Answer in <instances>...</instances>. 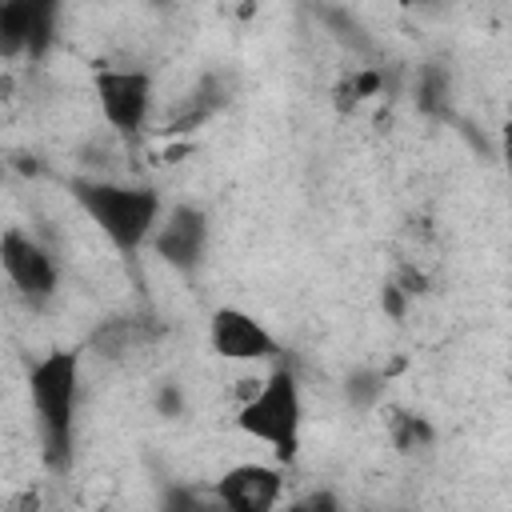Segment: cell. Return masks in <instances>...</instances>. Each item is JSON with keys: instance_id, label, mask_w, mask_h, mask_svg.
<instances>
[{"instance_id": "7", "label": "cell", "mask_w": 512, "mask_h": 512, "mask_svg": "<svg viewBox=\"0 0 512 512\" xmlns=\"http://www.w3.org/2000/svg\"><path fill=\"white\" fill-rule=\"evenodd\" d=\"M208 340L224 360H272L280 352L276 336L244 308H216L208 320Z\"/></svg>"}, {"instance_id": "18", "label": "cell", "mask_w": 512, "mask_h": 512, "mask_svg": "<svg viewBox=\"0 0 512 512\" xmlns=\"http://www.w3.org/2000/svg\"><path fill=\"white\" fill-rule=\"evenodd\" d=\"M12 512H40V496L32 488H24L16 500H12Z\"/></svg>"}, {"instance_id": "10", "label": "cell", "mask_w": 512, "mask_h": 512, "mask_svg": "<svg viewBox=\"0 0 512 512\" xmlns=\"http://www.w3.org/2000/svg\"><path fill=\"white\" fill-rule=\"evenodd\" d=\"M388 436H392L396 452H424V448L436 444V428H432L424 416L400 412V408L388 412Z\"/></svg>"}, {"instance_id": "13", "label": "cell", "mask_w": 512, "mask_h": 512, "mask_svg": "<svg viewBox=\"0 0 512 512\" xmlns=\"http://www.w3.org/2000/svg\"><path fill=\"white\" fill-rule=\"evenodd\" d=\"M384 384H388V372H380V368H356L344 380V396H348L352 408H372L380 400Z\"/></svg>"}, {"instance_id": "5", "label": "cell", "mask_w": 512, "mask_h": 512, "mask_svg": "<svg viewBox=\"0 0 512 512\" xmlns=\"http://www.w3.org/2000/svg\"><path fill=\"white\" fill-rule=\"evenodd\" d=\"M0 268L12 280V288L20 296H28L32 304H40V300H48L56 292V264H52V256L44 252L40 240H32L20 228H8L0 236Z\"/></svg>"}, {"instance_id": "14", "label": "cell", "mask_w": 512, "mask_h": 512, "mask_svg": "<svg viewBox=\"0 0 512 512\" xmlns=\"http://www.w3.org/2000/svg\"><path fill=\"white\" fill-rule=\"evenodd\" d=\"M380 72L376 68H364V72H352V76H344L340 84H336V108L340 112H348V108H356L364 96H372L376 88H380Z\"/></svg>"}, {"instance_id": "19", "label": "cell", "mask_w": 512, "mask_h": 512, "mask_svg": "<svg viewBox=\"0 0 512 512\" xmlns=\"http://www.w3.org/2000/svg\"><path fill=\"white\" fill-rule=\"evenodd\" d=\"M220 512H224V508H220Z\"/></svg>"}, {"instance_id": "17", "label": "cell", "mask_w": 512, "mask_h": 512, "mask_svg": "<svg viewBox=\"0 0 512 512\" xmlns=\"http://www.w3.org/2000/svg\"><path fill=\"white\" fill-rule=\"evenodd\" d=\"M380 300H384L388 316H396V320H400V316H404V308H408V296H404L396 284H384V296H380Z\"/></svg>"}, {"instance_id": "12", "label": "cell", "mask_w": 512, "mask_h": 512, "mask_svg": "<svg viewBox=\"0 0 512 512\" xmlns=\"http://www.w3.org/2000/svg\"><path fill=\"white\" fill-rule=\"evenodd\" d=\"M448 72L440 68V64H424V72H420V84H416V104H420V112H428V116H444L448 112Z\"/></svg>"}, {"instance_id": "9", "label": "cell", "mask_w": 512, "mask_h": 512, "mask_svg": "<svg viewBox=\"0 0 512 512\" xmlns=\"http://www.w3.org/2000/svg\"><path fill=\"white\" fill-rule=\"evenodd\" d=\"M28 20H32V0L0 4V60H16L28 52Z\"/></svg>"}, {"instance_id": "15", "label": "cell", "mask_w": 512, "mask_h": 512, "mask_svg": "<svg viewBox=\"0 0 512 512\" xmlns=\"http://www.w3.org/2000/svg\"><path fill=\"white\" fill-rule=\"evenodd\" d=\"M160 512H220V504H212V500H204L200 492H192V488L176 484V488H168V492H164Z\"/></svg>"}, {"instance_id": "16", "label": "cell", "mask_w": 512, "mask_h": 512, "mask_svg": "<svg viewBox=\"0 0 512 512\" xmlns=\"http://www.w3.org/2000/svg\"><path fill=\"white\" fill-rule=\"evenodd\" d=\"M284 512H344V508H340L336 492H328V488H316V492H304L300 500H292Z\"/></svg>"}, {"instance_id": "6", "label": "cell", "mask_w": 512, "mask_h": 512, "mask_svg": "<svg viewBox=\"0 0 512 512\" xmlns=\"http://www.w3.org/2000/svg\"><path fill=\"white\" fill-rule=\"evenodd\" d=\"M156 256L176 272H196L208 248V216L196 204H176L156 228H152Z\"/></svg>"}, {"instance_id": "3", "label": "cell", "mask_w": 512, "mask_h": 512, "mask_svg": "<svg viewBox=\"0 0 512 512\" xmlns=\"http://www.w3.org/2000/svg\"><path fill=\"white\" fill-rule=\"evenodd\" d=\"M300 420H304V400L292 368H272L236 412V428L252 440L272 444L280 460H292L300 452Z\"/></svg>"}, {"instance_id": "4", "label": "cell", "mask_w": 512, "mask_h": 512, "mask_svg": "<svg viewBox=\"0 0 512 512\" xmlns=\"http://www.w3.org/2000/svg\"><path fill=\"white\" fill-rule=\"evenodd\" d=\"M92 88H96V100H100L104 120L116 132L136 136L148 124V108H152V76L148 72H136V68H100L92 76Z\"/></svg>"}, {"instance_id": "2", "label": "cell", "mask_w": 512, "mask_h": 512, "mask_svg": "<svg viewBox=\"0 0 512 512\" xmlns=\"http://www.w3.org/2000/svg\"><path fill=\"white\" fill-rule=\"evenodd\" d=\"M68 192L80 204V212L124 256H132L152 236V228H156L160 196L148 184H120V180H100V176H72L68 180Z\"/></svg>"}, {"instance_id": "1", "label": "cell", "mask_w": 512, "mask_h": 512, "mask_svg": "<svg viewBox=\"0 0 512 512\" xmlns=\"http://www.w3.org/2000/svg\"><path fill=\"white\" fill-rule=\"evenodd\" d=\"M76 392H80V352L56 348L28 372V396L40 424V452L48 472L72 468V428H76Z\"/></svg>"}, {"instance_id": "11", "label": "cell", "mask_w": 512, "mask_h": 512, "mask_svg": "<svg viewBox=\"0 0 512 512\" xmlns=\"http://www.w3.org/2000/svg\"><path fill=\"white\" fill-rule=\"evenodd\" d=\"M56 20H60V4L56 0H32V20H28V52L32 60L48 56V48L56 44Z\"/></svg>"}, {"instance_id": "8", "label": "cell", "mask_w": 512, "mask_h": 512, "mask_svg": "<svg viewBox=\"0 0 512 512\" xmlns=\"http://www.w3.org/2000/svg\"><path fill=\"white\" fill-rule=\"evenodd\" d=\"M280 492L284 476L268 464H236L216 480V504L224 512H276Z\"/></svg>"}]
</instances>
